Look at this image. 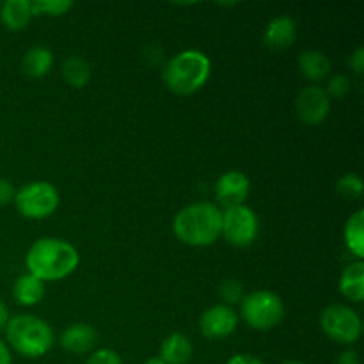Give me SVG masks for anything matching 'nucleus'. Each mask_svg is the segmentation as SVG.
Wrapping results in <instances>:
<instances>
[{"instance_id":"nucleus-1","label":"nucleus","mask_w":364,"mask_h":364,"mask_svg":"<svg viewBox=\"0 0 364 364\" xmlns=\"http://www.w3.org/2000/svg\"><path fill=\"white\" fill-rule=\"evenodd\" d=\"M28 274L39 281H60L70 277L80 265L78 249L71 242L55 237L36 240L25 256Z\"/></svg>"},{"instance_id":"nucleus-2","label":"nucleus","mask_w":364,"mask_h":364,"mask_svg":"<svg viewBox=\"0 0 364 364\" xmlns=\"http://www.w3.org/2000/svg\"><path fill=\"white\" fill-rule=\"evenodd\" d=\"M223 210L208 201L192 203L174 215L173 233L188 247H210L220 238Z\"/></svg>"},{"instance_id":"nucleus-3","label":"nucleus","mask_w":364,"mask_h":364,"mask_svg":"<svg viewBox=\"0 0 364 364\" xmlns=\"http://www.w3.org/2000/svg\"><path fill=\"white\" fill-rule=\"evenodd\" d=\"M212 75V60L201 50H183L167 60L164 84L178 96H191L206 85Z\"/></svg>"},{"instance_id":"nucleus-4","label":"nucleus","mask_w":364,"mask_h":364,"mask_svg":"<svg viewBox=\"0 0 364 364\" xmlns=\"http://www.w3.org/2000/svg\"><path fill=\"white\" fill-rule=\"evenodd\" d=\"M6 343L11 352H16L21 358L39 359L52 350L55 343V334L48 322L36 315L11 316L6 327Z\"/></svg>"},{"instance_id":"nucleus-5","label":"nucleus","mask_w":364,"mask_h":364,"mask_svg":"<svg viewBox=\"0 0 364 364\" xmlns=\"http://www.w3.org/2000/svg\"><path fill=\"white\" fill-rule=\"evenodd\" d=\"M284 313L287 309L279 295L270 290H255L242 297L238 318L255 331H272L283 322Z\"/></svg>"},{"instance_id":"nucleus-6","label":"nucleus","mask_w":364,"mask_h":364,"mask_svg":"<svg viewBox=\"0 0 364 364\" xmlns=\"http://www.w3.org/2000/svg\"><path fill=\"white\" fill-rule=\"evenodd\" d=\"M18 213L25 219L43 220L53 215L59 208L60 196L55 185L45 180H36L16 191L13 199Z\"/></svg>"},{"instance_id":"nucleus-7","label":"nucleus","mask_w":364,"mask_h":364,"mask_svg":"<svg viewBox=\"0 0 364 364\" xmlns=\"http://www.w3.org/2000/svg\"><path fill=\"white\" fill-rule=\"evenodd\" d=\"M320 327L329 340L340 345H354L363 334L361 316L345 304H331L320 315Z\"/></svg>"},{"instance_id":"nucleus-8","label":"nucleus","mask_w":364,"mask_h":364,"mask_svg":"<svg viewBox=\"0 0 364 364\" xmlns=\"http://www.w3.org/2000/svg\"><path fill=\"white\" fill-rule=\"evenodd\" d=\"M259 235V219L247 205H238L223 212L220 237L238 249L251 247Z\"/></svg>"},{"instance_id":"nucleus-9","label":"nucleus","mask_w":364,"mask_h":364,"mask_svg":"<svg viewBox=\"0 0 364 364\" xmlns=\"http://www.w3.org/2000/svg\"><path fill=\"white\" fill-rule=\"evenodd\" d=\"M238 313L228 304H215L199 316V331L206 340H224L237 331Z\"/></svg>"},{"instance_id":"nucleus-10","label":"nucleus","mask_w":364,"mask_h":364,"mask_svg":"<svg viewBox=\"0 0 364 364\" xmlns=\"http://www.w3.org/2000/svg\"><path fill=\"white\" fill-rule=\"evenodd\" d=\"M299 119L308 127H316L327 119L331 112V98L320 85H308L299 92L295 100Z\"/></svg>"},{"instance_id":"nucleus-11","label":"nucleus","mask_w":364,"mask_h":364,"mask_svg":"<svg viewBox=\"0 0 364 364\" xmlns=\"http://www.w3.org/2000/svg\"><path fill=\"white\" fill-rule=\"evenodd\" d=\"M251 194V180L242 171H228L215 181V199L224 210L231 206L245 205Z\"/></svg>"},{"instance_id":"nucleus-12","label":"nucleus","mask_w":364,"mask_h":364,"mask_svg":"<svg viewBox=\"0 0 364 364\" xmlns=\"http://www.w3.org/2000/svg\"><path fill=\"white\" fill-rule=\"evenodd\" d=\"M98 343V333L91 323H71L60 333L59 345L70 354H87Z\"/></svg>"},{"instance_id":"nucleus-13","label":"nucleus","mask_w":364,"mask_h":364,"mask_svg":"<svg viewBox=\"0 0 364 364\" xmlns=\"http://www.w3.org/2000/svg\"><path fill=\"white\" fill-rule=\"evenodd\" d=\"M295 39H297V21L288 14L270 20L263 32L265 46H269L270 50H277V52L290 48Z\"/></svg>"},{"instance_id":"nucleus-14","label":"nucleus","mask_w":364,"mask_h":364,"mask_svg":"<svg viewBox=\"0 0 364 364\" xmlns=\"http://www.w3.org/2000/svg\"><path fill=\"white\" fill-rule=\"evenodd\" d=\"M192 354H194V345L183 333H173L164 338L159 350V358L164 364H188Z\"/></svg>"},{"instance_id":"nucleus-15","label":"nucleus","mask_w":364,"mask_h":364,"mask_svg":"<svg viewBox=\"0 0 364 364\" xmlns=\"http://www.w3.org/2000/svg\"><path fill=\"white\" fill-rule=\"evenodd\" d=\"M32 20L31 0H6L0 4V21L11 32L23 31Z\"/></svg>"},{"instance_id":"nucleus-16","label":"nucleus","mask_w":364,"mask_h":364,"mask_svg":"<svg viewBox=\"0 0 364 364\" xmlns=\"http://www.w3.org/2000/svg\"><path fill=\"white\" fill-rule=\"evenodd\" d=\"M13 297L16 304L23 306V308L38 306L45 297V283L28 272L21 274L13 284Z\"/></svg>"},{"instance_id":"nucleus-17","label":"nucleus","mask_w":364,"mask_h":364,"mask_svg":"<svg viewBox=\"0 0 364 364\" xmlns=\"http://www.w3.org/2000/svg\"><path fill=\"white\" fill-rule=\"evenodd\" d=\"M340 294L350 302H363L364 299V263L355 259L345 267L340 276Z\"/></svg>"},{"instance_id":"nucleus-18","label":"nucleus","mask_w":364,"mask_h":364,"mask_svg":"<svg viewBox=\"0 0 364 364\" xmlns=\"http://www.w3.org/2000/svg\"><path fill=\"white\" fill-rule=\"evenodd\" d=\"M299 70H301L302 77L308 78V80H323L331 73L329 57L320 50H304L299 55Z\"/></svg>"},{"instance_id":"nucleus-19","label":"nucleus","mask_w":364,"mask_h":364,"mask_svg":"<svg viewBox=\"0 0 364 364\" xmlns=\"http://www.w3.org/2000/svg\"><path fill=\"white\" fill-rule=\"evenodd\" d=\"M343 240L355 259L364 258V210H355L345 223Z\"/></svg>"},{"instance_id":"nucleus-20","label":"nucleus","mask_w":364,"mask_h":364,"mask_svg":"<svg viewBox=\"0 0 364 364\" xmlns=\"http://www.w3.org/2000/svg\"><path fill=\"white\" fill-rule=\"evenodd\" d=\"M23 66L25 75L32 78H41L48 75V71L53 66V53L46 46H32L27 50L23 55Z\"/></svg>"},{"instance_id":"nucleus-21","label":"nucleus","mask_w":364,"mask_h":364,"mask_svg":"<svg viewBox=\"0 0 364 364\" xmlns=\"http://www.w3.org/2000/svg\"><path fill=\"white\" fill-rule=\"evenodd\" d=\"M64 82L75 89H82L91 80V66L87 60L80 55H70L60 68Z\"/></svg>"},{"instance_id":"nucleus-22","label":"nucleus","mask_w":364,"mask_h":364,"mask_svg":"<svg viewBox=\"0 0 364 364\" xmlns=\"http://www.w3.org/2000/svg\"><path fill=\"white\" fill-rule=\"evenodd\" d=\"M73 0H34L32 16H60L73 9Z\"/></svg>"},{"instance_id":"nucleus-23","label":"nucleus","mask_w":364,"mask_h":364,"mask_svg":"<svg viewBox=\"0 0 364 364\" xmlns=\"http://www.w3.org/2000/svg\"><path fill=\"white\" fill-rule=\"evenodd\" d=\"M336 188H338V192L343 196V198L359 199L363 196L364 185H363V180L358 176V174L347 173V174H343L340 180H338Z\"/></svg>"},{"instance_id":"nucleus-24","label":"nucleus","mask_w":364,"mask_h":364,"mask_svg":"<svg viewBox=\"0 0 364 364\" xmlns=\"http://www.w3.org/2000/svg\"><path fill=\"white\" fill-rule=\"evenodd\" d=\"M327 96L331 100H341L350 92V78L347 75H334V77L329 78L327 82V87H326Z\"/></svg>"},{"instance_id":"nucleus-25","label":"nucleus","mask_w":364,"mask_h":364,"mask_svg":"<svg viewBox=\"0 0 364 364\" xmlns=\"http://www.w3.org/2000/svg\"><path fill=\"white\" fill-rule=\"evenodd\" d=\"M219 294L223 297L224 304L231 306L235 302H240L242 297H244V290H242V284L235 279H228L220 284Z\"/></svg>"},{"instance_id":"nucleus-26","label":"nucleus","mask_w":364,"mask_h":364,"mask_svg":"<svg viewBox=\"0 0 364 364\" xmlns=\"http://www.w3.org/2000/svg\"><path fill=\"white\" fill-rule=\"evenodd\" d=\"M85 364H123V359L112 348H98L89 355Z\"/></svg>"},{"instance_id":"nucleus-27","label":"nucleus","mask_w":364,"mask_h":364,"mask_svg":"<svg viewBox=\"0 0 364 364\" xmlns=\"http://www.w3.org/2000/svg\"><path fill=\"white\" fill-rule=\"evenodd\" d=\"M14 194H16V191H14L13 183L6 178H0V206L9 205L14 199Z\"/></svg>"},{"instance_id":"nucleus-28","label":"nucleus","mask_w":364,"mask_h":364,"mask_svg":"<svg viewBox=\"0 0 364 364\" xmlns=\"http://www.w3.org/2000/svg\"><path fill=\"white\" fill-rule=\"evenodd\" d=\"M348 66L352 68V71H354L355 75H361L364 71V50L363 48H358L354 53L350 55V59H348Z\"/></svg>"},{"instance_id":"nucleus-29","label":"nucleus","mask_w":364,"mask_h":364,"mask_svg":"<svg viewBox=\"0 0 364 364\" xmlns=\"http://www.w3.org/2000/svg\"><path fill=\"white\" fill-rule=\"evenodd\" d=\"M226 364H265L262 359H258L256 355L251 354H235L228 359Z\"/></svg>"},{"instance_id":"nucleus-30","label":"nucleus","mask_w":364,"mask_h":364,"mask_svg":"<svg viewBox=\"0 0 364 364\" xmlns=\"http://www.w3.org/2000/svg\"><path fill=\"white\" fill-rule=\"evenodd\" d=\"M334 364H361V359H359V354L355 350H345L343 354H340V358L334 361Z\"/></svg>"},{"instance_id":"nucleus-31","label":"nucleus","mask_w":364,"mask_h":364,"mask_svg":"<svg viewBox=\"0 0 364 364\" xmlns=\"http://www.w3.org/2000/svg\"><path fill=\"white\" fill-rule=\"evenodd\" d=\"M13 363V352L7 347L6 341L0 338V364H11Z\"/></svg>"},{"instance_id":"nucleus-32","label":"nucleus","mask_w":364,"mask_h":364,"mask_svg":"<svg viewBox=\"0 0 364 364\" xmlns=\"http://www.w3.org/2000/svg\"><path fill=\"white\" fill-rule=\"evenodd\" d=\"M11 320V315H9V308L6 306V302L0 301V333L2 331H6L7 323H9Z\"/></svg>"},{"instance_id":"nucleus-33","label":"nucleus","mask_w":364,"mask_h":364,"mask_svg":"<svg viewBox=\"0 0 364 364\" xmlns=\"http://www.w3.org/2000/svg\"><path fill=\"white\" fill-rule=\"evenodd\" d=\"M144 364H164V363H162V359L159 358V355H153V358L146 359Z\"/></svg>"},{"instance_id":"nucleus-34","label":"nucleus","mask_w":364,"mask_h":364,"mask_svg":"<svg viewBox=\"0 0 364 364\" xmlns=\"http://www.w3.org/2000/svg\"><path fill=\"white\" fill-rule=\"evenodd\" d=\"M281 364H304V363L297 361V359H287V361H283Z\"/></svg>"}]
</instances>
